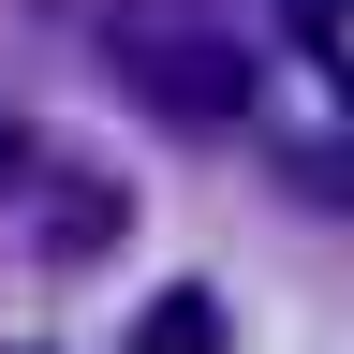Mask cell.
Segmentation results:
<instances>
[{
	"mask_svg": "<svg viewBox=\"0 0 354 354\" xmlns=\"http://www.w3.org/2000/svg\"><path fill=\"white\" fill-rule=\"evenodd\" d=\"M118 59H133V104L148 118H192V133H221V118H251V59L221 30H177V15H133L118 30Z\"/></svg>",
	"mask_w": 354,
	"mask_h": 354,
	"instance_id": "obj_1",
	"label": "cell"
},
{
	"mask_svg": "<svg viewBox=\"0 0 354 354\" xmlns=\"http://www.w3.org/2000/svg\"><path fill=\"white\" fill-rule=\"evenodd\" d=\"M133 354H221V295H207V281L148 295V310H133Z\"/></svg>",
	"mask_w": 354,
	"mask_h": 354,
	"instance_id": "obj_2",
	"label": "cell"
},
{
	"mask_svg": "<svg viewBox=\"0 0 354 354\" xmlns=\"http://www.w3.org/2000/svg\"><path fill=\"white\" fill-rule=\"evenodd\" d=\"M44 251H118V177H74L44 207Z\"/></svg>",
	"mask_w": 354,
	"mask_h": 354,
	"instance_id": "obj_3",
	"label": "cell"
},
{
	"mask_svg": "<svg viewBox=\"0 0 354 354\" xmlns=\"http://www.w3.org/2000/svg\"><path fill=\"white\" fill-rule=\"evenodd\" d=\"M0 177H15V118H0Z\"/></svg>",
	"mask_w": 354,
	"mask_h": 354,
	"instance_id": "obj_4",
	"label": "cell"
}]
</instances>
